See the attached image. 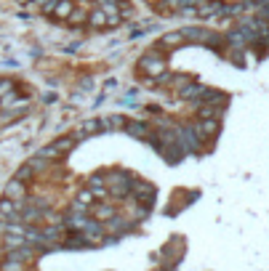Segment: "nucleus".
Here are the masks:
<instances>
[{"mask_svg":"<svg viewBox=\"0 0 269 271\" xmlns=\"http://www.w3.org/2000/svg\"><path fill=\"white\" fill-rule=\"evenodd\" d=\"M78 133H72V136H61V138H56L51 146H45L43 149V157H48V160H53V154H67V152H72V149L78 146Z\"/></svg>","mask_w":269,"mask_h":271,"instance_id":"nucleus-1","label":"nucleus"},{"mask_svg":"<svg viewBox=\"0 0 269 271\" xmlns=\"http://www.w3.org/2000/svg\"><path fill=\"white\" fill-rule=\"evenodd\" d=\"M139 69H144L150 77H157V74L165 72V56H160L157 51L142 56V59H139Z\"/></svg>","mask_w":269,"mask_h":271,"instance_id":"nucleus-2","label":"nucleus"},{"mask_svg":"<svg viewBox=\"0 0 269 271\" xmlns=\"http://www.w3.org/2000/svg\"><path fill=\"white\" fill-rule=\"evenodd\" d=\"M208 32L211 30H203V27H184L181 35H184V43H206L208 40Z\"/></svg>","mask_w":269,"mask_h":271,"instance_id":"nucleus-3","label":"nucleus"},{"mask_svg":"<svg viewBox=\"0 0 269 271\" xmlns=\"http://www.w3.org/2000/svg\"><path fill=\"white\" fill-rule=\"evenodd\" d=\"M72 8H75L72 0H56L53 8H51V19H56V22H67V16L72 14Z\"/></svg>","mask_w":269,"mask_h":271,"instance_id":"nucleus-4","label":"nucleus"},{"mask_svg":"<svg viewBox=\"0 0 269 271\" xmlns=\"http://www.w3.org/2000/svg\"><path fill=\"white\" fill-rule=\"evenodd\" d=\"M6 197L8 200H24L27 197V184L19 178H11L6 184Z\"/></svg>","mask_w":269,"mask_h":271,"instance_id":"nucleus-5","label":"nucleus"},{"mask_svg":"<svg viewBox=\"0 0 269 271\" xmlns=\"http://www.w3.org/2000/svg\"><path fill=\"white\" fill-rule=\"evenodd\" d=\"M194 130H197L203 138H208V136H216L219 130H221V125H219V120H197Z\"/></svg>","mask_w":269,"mask_h":271,"instance_id":"nucleus-6","label":"nucleus"},{"mask_svg":"<svg viewBox=\"0 0 269 271\" xmlns=\"http://www.w3.org/2000/svg\"><path fill=\"white\" fill-rule=\"evenodd\" d=\"M86 24L91 27V30H104V27H107V16H104V11H101V8H91Z\"/></svg>","mask_w":269,"mask_h":271,"instance_id":"nucleus-7","label":"nucleus"},{"mask_svg":"<svg viewBox=\"0 0 269 271\" xmlns=\"http://www.w3.org/2000/svg\"><path fill=\"white\" fill-rule=\"evenodd\" d=\"M160 45H163V48H179V45H184V35H181V30L165 32V35L160 37Z\"/></svg>","mask_w":269,"mask_h":271,"instance_id":"nucleus-8","label":"nucleus"},{"mask_svg":"<svg viewBox=\"0 0 269 271\" xmlns=\"http://www.w3.org/2000/svg\"><path fill=\"white\" fill-rule=\"evenodd\" d=\"M101 120H83L78 125V136H94V133H101Z\"/></svg>","mask_w":269,"mask_h":271,"instance_id":"nucleus-9","label":"nucleus"},{"mask_svg":"<svg viewBox=\"0 0 269 271\" xmlns=\"http://www.w3.org/2000/svg\"><path fill=\"white\" fill-rule=\"evenodd\" d=\"M125 133L133 136V138H150V128H147L144 123H125Z\"/></svg>","mask_w":269,"mask_h":271,"instance_id":"nucleus-10","label":"nucleus"},{"mask_svg":"<svg viewBox=\"0 0 269 271\" xmlns=\"http://www.w3.org/2000/svg\"><path fill=\"white\" fill-rule=\"evenodd\" d=\"M86 226H88L86 213H72V216L67 218V229H70V231H83Z\"/></svg>","mask_w":269,"mask_h":271,"instance_id":"nucleus-11","label":"nucleus"},{"mask_svg":"<svg viewBox=\"0 0 269 271\" xmlns=\"http://www.w3.org/2000/svg\"><path fill=\"white\" fill-rule=\"evenodd\" d=\"M86 22H88V11H86V8H72V14L67 16L70 27H83Z\"/></svg>","mask_w":269,"mask_h":271,"instance_id":"nucleus-12","label":"nucleus"},{"mask_svg":"<svg viewBox=\"0 0 269 271\" xmlns=\"http://www.w3.org/2000/svg\"><path fill=\"white\" fill-rule=\"evenodd\" d=\"M197 115H200V120H219L221 109L213 104H197Z\"/></svg>","mask_w":269,"mask_h":271,"instance_id":"nucleus-13","label":"nucleus"},{"mask_svg":"<svg viewBox=\"0 0 269 271\" xmlns=\"http://www.w3.org/2000/svg\"><path fill=\"white\" fill-rule=\"evenodd\" d=\"M224 40L232 45V48H237V51H243L245 45H248V43H245V37H243V32H240V30H229V35L224 37Z\"/></svg>","mask_w":269,"mask_h":271,"instance_id":"nucleus-14","label":"nucleus"},{"mask_svg":"<svg viewBox=\"0 0 269 271\" xmlns=\"http://www.w3.org/2000/svg\"><path fill=\"white\" fill-rule=\"evenodd\" d=\"M179 93H181V99H187V101H197L200 93H203V85H197V82H189V85H184Z\"/></svg>","mask_w":269,"mask_h":271,"instance_id":"nucleus-15","label":"nucleus"},{"mask_svg":"<svg viewBox=\"0 0 269 271\" xmlns=\"http://www.w3.org/2000/svg\"><path fill=\"white\" fill-rule=\"evenodd\" d=\"M125 123H128V120L123 115H109L107 120H101V128H104V130H117V128H123Z\"/></svg>","mask_w":269,"mask_h":271,"instance_id":"nucleus-16","label":"nucleus"},{"mask_svg":"<svg viewBox=\"0 0 269 271\" xmlns=\"http://www.w3.org/2000/svg\"><path fill=\"white\" fill-rule=\"evenodd\" d=\"M88 210H94V216H96L99 221H109V218L115 216V208H112V205H99V208H94V205H91Z\"/></svg>","mask_w":269,"mask_h":271,"instance_id":"nucleus-17","label":"nucleus"},{"mask_svg":"<svg viewBox=\"0 0 269 271\" xmlns=\"http://www.w3.org/2000/svg\"><path fill=\"white\" fill-rule=\"evenodd\" d=\"M16 200H8V197H3L0 200V216H14L16 218Z\"/></svg>","mask_w":269,"mask_h":271,"instance_id":"nucleus-18","label":"nucleus"},{"mask_svg":"<svg viewBox=\"0 0 269 271\" xmlns=\"http://www.w3.org/2000/svg\"><path fill=\"white\" fill-rule=\"evenodd\" d=\"M16 178H19V181H24V184H30L32 178H38V173H35L30 165H22L19 170H16Z\"/></svg>","mask_w":269,"mask_h":271,"instance_id":"nucleus-19","label":"nucleus"},{"mask_svg":"<svg viewBox=\"0 0 269 271\" xmlns=\"http://www.w3.org/2000/svg\"><path fill=\"white\" fill-rule=\"evenodd\" d=\"M107 229H109V231H115V234H120V231H125V229H128V223H125L123 218L112 216V218L107 221Z\"/></svg>","mask_w":269,"mask_h":271,"instance_id":"nucleus-20","label":"nucleus"},{"mask_svg":"<svg viewBox=\"0 0 269 271\" xmlns=\"http://www.w3.org/2000/svg\"><path fill=\"white\" fill-rule=\"evenodd\" d=\"M27 165H30L35 173H43L45 165H48V157H43V154H40V157H30V162H27Z\"/></svg>","mask_w":269,"mask_h":271,"instance_id":"nucleus-21","label":"nucleus"},{"mask_svg":"<svg viewBox=\"0 0 269 271\" xmlns=\"http://www.w3.org/2000/svg\"><path fill=\"white\" fill-rule=\"evenodd\" d=\"M6 234H11V237H24V231H27V226L24 223H6Z\"/></svg>","mask_w":269,"mask_h":271,"instance_id":"nucleus-22","label":"nucleus"},{"mask_svg":"<svg viewBox=\"0 0 269 271\" xmlns=\"http://www.w3.org/2000/svg\"><path fill=\"white\" fill-rule=\"evenodd\" d=\"M53 3H56V0H32V6L38 8L40 14H45V16H51V8H53Z\"/></svg>","mask_w":269,"mask_h":271,"instance_id":"nucleus-23","label":"nucleus"},{"mask_svg":"<svg viewBox=\"0 0 269 271\" xmlns=\"http://www.w3.org/2000/svg\"><path fill=\"white\" fill-rule=\"evenodd\" d=\"M11 91H14V80L11 77H0V99L8 96Z\"/></svg>","mask_w":269,"mask_h":271,"instance_id":"nucleus-24","label":"nucleus"},{"mask_svg":"<svg viewBox=\"0 0 269 271\" xmlns=\"http://www.w3.org/2000/svg\"><path fill=\"white\" fill-rule=\"evenodd\" d=\"M258 3H266V0H258Z\"/></svg>","mask_w":269,"mask_h":271,"instance_id":"nucleus-25","label":"nucleus"}]
</instances>
